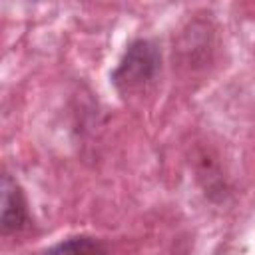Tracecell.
Instances as JSON below:
<instances>
[{
  "mask_svg": "<svg viewBox=\"0 0 255 255\" xmlns=\"http://www.w3.org/2000/svg\"><path fill=\"white\" fill-rule=\"evenodd\" d=\"M157 70H159V52L155 44L149 40H135L128 48L116 72L112 74V80L122 94H129L149 84L155 78Z\"/></svg>",
  "mask_w": 255,
  "mask_h": 255,
  "instance_id": "6da1fadb",
  "label": "cell"
},
{
  "mask_svg": "<svg viewBox=\"0 0 255 255\" xmlns=\"http://www.w3.org/2000/svg\"><path fill=\"white\" fill-rule=\"evenodd\" d=\"M44 255H108V251L102 241L80 235V237H70L56 243Z\"/></svg>",
  "mask_w": 255,
  "mask_h": 255,
  "instance_id": "3957f363",
  "label": "cell"
},
{
  "mask_svg": "<svg viewBox=\"0 0 255 255\" xmlns=\"http://www.w3.org/2000/svg\"><path fill=\"white\" fill-rule=\"evenodd\" d=\"M26 201L20 185L10 177H2V229L4 233L16 231L26 223Z\"/></svg>",
  "mask_w": 255,
  "mask_h": 255,
  "instance_id": "7a4b0ae2",
  "label": "cell"
}]
</instances>
